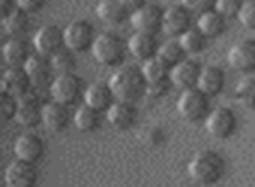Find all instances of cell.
<instances>
[{
  "label": "cell",
  "mask_w": 255,
  "mask_h": 187,
  "mask_svg": "<svg viewBox=\"0 0 255 187\" xmlns=\"http://www.w3.org/2000/svg\"><path fill=\"white\" fill-rule=\"evenodd\" d=\"M109 84L114 95L121 102L136 103L147 96V79L143 70L136 65H119L110 75Z\"/></svg>",
  "instance_id": "6da1fadb"
},
{
  "label": "cell",
  "mask_w": 255,
  "mask_h": 187,
  "mask_svg": "<svg viewBox=\"0 0 255 187\" xmlns=\"http://www.w3.org/2000/svg\"><path fill=\"white\" fill-rule=\"evenodd\" d=\"M227 163L222 154L217 151H199L189 163V175L196 184L201 186H215L226 177Z\"/></svg>",
  "instance_id": "7a4b0ae2"
},
{
  "label": "cell",
  "mask_w": 255,
  "mask_h": 187,
  "mask_svg": "<svg viewBox=\"0 0 255 187\" xmlns=\"http://www.w3.org/2000/svg\"><path fill=\"white\" fill-rule=\"evenodd\" d=\"M126 51L128 44L117 33L105 32L96 35L91 53L95 60L103 67H119V65H123Z\"/></svg>",
  "instance_id": "3957f363"
},
{
  "label": "cell",
  "mask_w": 255,
  "mask_h": 187,
  "mask_svg": "<svg viewBox=\"0 0 255 187\" xmlns=\"http://www.w3.org/2000/svg\"><path fill=\"white\" fill-rule=\"evenodd\" d=\"M210 96L199 88L184 89L182 95L178 96L177 109L178 114L189 123H199V121H206V117L212 112V105H210Z\"/></svg>",
  "instance_id": "277c9868"
},
{
  "label": "cell",
  "mask_w": 255,
  "mask_h": 187,
  "mask_svg": "<svg viewBox=\"0 0 255 187\" xmlns=\"http://www.w3.org/2000/svg\"><path fill=\"white\" fill-rule=\"evenodd\" d=\"M86 89H82V81L75 72H68V74H56L49 86V93L53 100L65 105H74L77 100L84 95Z\"/></svg>",
  "instance_id": "5b68a950"
},
{
  "label": "cell",
  "mask_w": 255,
  "mask_h": 187,
  "mask_svg": "<svg viewBox=\"0 0 255 187\" xmlns=\"http://www.w3.org/2000/svg\"><path fill=\"white\" fill-rule=\"evenodd\" d=\"M65 47L74 51L75 54L86 53L93 49L96 33L95 28L86 19H74L65 26Z\"/></svg>",
  "instance_id": "8992f818"
},
{
  "label": "cell",
  "mask_w": 255,
  "mask_h": 187,
  "mask_svg": "<svg viewBox=\"0 0 255 187\" xmlns=\"http://www.w3.org/2000/svg\"><path fill=\"white\" fill-rule=\"evenodd\" d=\"M205 128L210 137H213L215 140H226L233 137L236 131L238 117L229 107H217V109H212L210 116L206 117Z\"/></svg>",
  "instance_id": "52a82bcc"
},
{
  "label": "cell",
  "mask_w": 255,
  "mask_h": 187,
  "mask_svg": "<svg viewBox=\"0 0 255 187\" xmlns=\"http://www.w3.org/2000/svg\"><path fill=\"white\" fill-rule=\"evenodd\" d=\"M129 21H131L135 32L157 35V33L163 32L164 9L157 4H145L142 9L133 12Z\"/></svg>",
  "instance_id": "ba28073f"
},
{
  "label": "cell",
  "mask_w": 255,
  "mask_h": 187,
  "mask_svg": "<svg viewBox=\"0 0 255 187\" xmlns=\"http://www.w3.org/2000/svg\"><path fill=\"white\" fill-rule=\"evenodd\" d=\"M65 47V30L58 25H44L33 37V49L44 56H53Z\"/></svg>",
  "instance_id": "9c48e42d"
},
{
  "label": "cell",
  "mask_w": 255,
  "mask_h": 187,
  "mask_svg": "<svg viewBox=\"0 0 255 187\" xmlns=\"http://www.w3.org/2000/svg\"><path fill=\"white\" fill-rule=\"evenodd\" d=\"M227 61L240 74L255 72V39H243L234 44L229 49Z\"/></svg>",
  "instance_id": "30bf717a"
},
{
  "label": "cell",
  "mask_w": 255,
  "mask_h": 187,
  "mask_svg": "<svg viewBox=\"0 0 255 187\" xmlns=\"http://www.w3.org/2000/svg\"><path fill=\"white\" fill-rule=\"evenodd\" d=\"M192 14L194 12L189 11L184 4L171 5V7L164 9V21H163V32L170 37L178 39L184 35L189 28H192Z\"/></svg>",
  "instance_id": "8fae6325"
},
{
  "label": "cell",
  "mask_w": 255,
  "mask_h": 187,
  "mask_svg": "<svg viewBox=\"0 0 255 187\" xmlns=\"http://www.w3.org/2000/svg\"><path fill=\"white\" fill-rule=\"evenodd\" d=\"M5 186L7 187H33L39 179L35 163L25 159H14L5 170Z\"/></svg>",
  "instance_id": "7c38bea8"
},
{
  "label": "cell",
  "mask_w": 255,
  "mask_h": 187,
  "mask_svg": "<svg viewBox=\"0 0 255 187\" xmlns=\"http://www.w3.org/2000/svg\"><path fill=\"white\" fill-rule=\"evenodd\" d=\"M25 70H26V74H28L30 81H32V86L37 89L51 86V82H53V79H54L53 77L54 68H53V63H51V58L44 56V54L37 53V51L25 63Z\"/></svg>",
  "instance_id": "4fadbf2b"
},
{
  "label": "cell",
  "mask_w": 255,
  "mask_h": 187,
  "mask_svg": "<svg viewBox=\"0 0 255 187\" xmlns=\"http://www.w3.org/2000/svg\"><path fill=\"white\" fill-rule=\"evenodd\" d=\"M203 67L192 58H185L178 65L171 68V84L178 89H192L198 88L199 77H201Z\"/></svg>",
  "instance_id": "5bb4252c"
},
{
  "label": "cell",
  "mask_w": 255,
  "mask_h": 187,
  "mask_svg": "<svg viewBox=\"0 0 255 187\" xmlns=\"http://www.w3.org/2000/svg\"><path fill=\"white\" fill-rule=\"evenodd\" d=\"M159 40L157 35L152 33H142V32H135L131 35V39L128 40V51L131 53L133 58L140 61H147L150 58H156L159 53Z\"/></svg>",
  "instance_id": "9a60e30c"
},
{
  "label": "cell",
  "mask_w": 255,
  "mask_h": 187,
  "mask_svg": "<svg viewBox=\"0 0 255 187\" xmlns=\"http://www.w3.org/2000/svg\"><path fill=\"white\" fill-rule=\"evenodd\" d=\"M42 124L49 131H56V133L67 130V126L70 124V110H68V105L56 102V100L46 103L42 107Z\"/></svg>",
  "instance_id": "2e32d148"
},
{
  "label": "cell",
  "mask_w": 255,
  "mask_h": 187,
  "mask_svg": "<svg viewBox=\"0 0 255 187\" xmlns=\"http://www.w3.org/2000/svg\"><path fill=\"white\" fill-rule=\"evenodd\" d=\"M109 124L116 130H128L131 128L136 121V107L135 103H128L116 100L109 110L105 112Z\"/></svg>",
  "instance_id": "e0dca14e"
},
{
  "label": "cell",
  "mask_w": 255,
  "mask_h": 187,
  "mask_svg": "<svg viewBox=\"0 0 255 187\" xmlns=\"http://www.w3.org/2000/svg\"><path fill=\"white\" fill-rule=\"evenodd\" d=\"M116 100L117 98L109 82H93L84 91V103L95 107L96 110H100L103 114L112 107V103Z\"/></svg>",
  "instance_id": "ac0fdd59"
},
{
  "label": "cell",
  "mask_w": 255,
  "mask_h": 187,
  "mask_svg": "<svg viewBox=\"0 0 255 187\" xmlns=\"http://www.w3.org/2000/svg\"><path fill=\"white\" fill-rule=\"evenodd\" d=\"M16 158L30 163H37L44 156V142L35 133H23L14 142Z\"/></svg>",
  "instance_id": "d6986e66"
},
{
  "label": "cell",
  "mask_w": 255,
  "mask_h": 187,
  "mask_svg": "<svg viewBox=\"0 0 255 187\" xmlns=\"http://www.w3.org/2000/svg\"><path fill=\"white\" fill-rule=\"evenodd\" d=\"M96 14L105 25L119 26L124 25L128 19L131 18V12L124 7L121 0H100L96 5Z\"/></svg>",
  "instance_id": "ffe728a7"
},
{
  "label": "cell",
  "mask_w": 255,
  "mask_h": 187,
  "mask_svg": "<svg viewBox=\"0 0 255 187\" xmlns=\"http://www.w3.org/2000/svg\"><path fill=\"white\" fill-rule=\"evenodd\" d=\"M2 54L7 67H25L33 53L23 37H11L2 47Z\"/></svg>",
  "instance_id": "44dd1931"
},
{
  "label": "cell",
  "mask_w": 255,
  "mask_h": 187,
  "mask_svg": "<svg viewBox=\"0 0 255 187\" xmlns=\"http://www.w3.org/2000/svg\"><path fill=\"white\" fill-rule=\"evenodd\" d=\"M30 88H33V86L25 67H7V70L4 72V77H2V91L19 96Z\"/></svg>",
  "instance_id": "7402d4cb"
},
{
  "label": "cell",
  "mask_w": 255,
  "mask_h": 187,
  "mask_svg": "<svg viewBox=\"0 0 255 187\" xmlns=\"http://www.w3.org/2000/svg\"><path fill=\"white\" fill-rule=\"evenodd\" d=\"M224 86H226V74H224L222 68L215 67V65L203 67L198 84V88L201 91H205L210 98H213V96H219L224 91Z\"/></svg>",
  "instance_id": "603a6c76"
},
{
  "label": "cell",
  "mask_w": 255,
  "mask_h": 187,
  "mask_svg": "<svg viewBox=\"0 0 255 187\" xmlns=\"http://www.w3.org/2000/svg\"><path fill=\"white\" fill-rule=\"evenodd\" d=\"M142 70H143V75H145L147 84L149 86L171 82V67L168 63H164L159 56L143 61Z\"/></svg>",
  "instance_id": "cb8c5ba5"
},
{
  "label": "cell",
  "mask_w": 255,
  "mask_h": 187,
  "mask_svg": "<svg viewBox=\"0 0 255 187\" xmlns=\"http://www.w3.org/2000/svg\"><path fill=\"white\" fill-rule=\"evenodd\" d=\"M198 26L210 39H215V37L222 35L226 32L227 18L220 11H217V9H210V11L198 16Z\"/></svg>",
  "instance_id": "d4e9b609"
},
{
  "label": "cell",
  "mask_w": 255,
  "mask_h": 187,
  "mask_svg": "<svg viewBox=\"0 0 255 187\" xmlns=\"http://www.w3.org/2000/svg\"><path fill=\"white\" fill-rule=\"evenodd\" d=\"M102 114L100 110H96L95 107L82 103L74 114V123L77 126V130L84 131V133H93L100 128L102 124Z\"/></svg>",
  "instance_id": "484cf974"
},
{
  "label": "cell",
  "mask_w": 255,
  "mask_h": 187,
  "mask_svg": "<svg viewBox=\"0 0 255 187\" xmlns=\"http://www.w3.org/2000/svg\"><path fill=\"white\" fill-rule=\"evenodd\" d=\"M28 12L23 9L16 7L11 14L2 18V26H4L5 33L11 37H23L30 30V18Z\"/></svg>",
  "instance_id": "4316f807"
},
{
  "label": "cell",
  "mask_w": 255,
  "mask_h": 187,
  "mask_svg": "<svg viewBox=\"0 0 255 187\" xmlns=\"http://www.w3.org/2000/svg\"><path fill=\"white\" fill-rule=\"evenodd\" d=\"M178 39H180L185 53H187L189 56H194V54H199V53L205 51L210 37L206 35V33L203 32L198 25H196V26H192V28H189L187 32H185L184 35L178 37Z\"/></svg>",
  "instance_id": "83f0119b"
},
{
  "label": "cell",
  "mask_w": 255,
  "mask_h": 187,
  "mask_svg": "<svg viewBox=\"0 0 255 187\" xmlns=\"http://www.w3.org/2000/svg\"><path fill=\"white\" fill-rule=\"evenodd\" d=\"M157 56H159L164 63H168L171 68H173L175 65H178L180 61H184L185 58H189V54L185 53L180 39L171 37L170 40H166V42H163L159 46V53H157Z\"/></svg>",
  "instance_id": "f1b7e54d"
},
{
  "label": "cell",
  "mask_w": 255,
  "mask_h": 187,
  "mask_svg": "<svg viewBox=\"0 0 255 187\" xmlns=\"http://www.w3.org/2000/svg\"><path fill=\"white\" fill-rule=\"evenodd\" d=\"M14 121L21 128H26V130H33L39 124H42V107H40V103L19 105Z\"/></svg>",
  "instance_id": "f546056e"
},
{
  "label": "cell",
  "mask_w": 255,
  "mask_h": 187,
  "mask_svg": "<svg viewBox=\"0 0 255 187\" xmlns=\"http://www.w3.org/2000/svg\"><path fill=\"white\" fill-rule=\"evenodd\" d=\"M234 96H236L247 109L255 110V77L245 75V77L236 84Z\"/></svg>",
  "instance_id": "4dcf8cb0"
},
{
  "label": "cell",
  "mask_w": 255,
  "mask_h": 187,
  "mask_svg": "<svg viewBox=\"0 0 255 187\" xmlns=\"http://www.w3.org/2000/svg\"><path fill=\"white\" fill-rule=\"evenodd\" d=\"M51 63H53L54 74H68V72H74L75 67H77L75 53L68 49V47H63L56 54H53L51 56Z\"/></svg>",
  "instance_id": "1f68e13d"
},
{
  "label": "cell",
  "mask_w": 255,
  "mask_h": 187,
  "mask_svg": "<svg viewBox=\"0 0 255 187\" xmlns=\"http://www.w3.org/2000/svg\"><path fill=\"white\" fill-rule=\"evenodd\" d=\"M238 19L247 30L255 32V0H245Z\"/></svg>",
  "instance_id": "d6a6232c"
},
{
  "label": "cell",
  "mask_w": 255,
  "mask_h": 187,
  "mask_svg": "<svg viewBox=\"0 0 255 187\" xmlns=\"http://www.w3.org/2000/svg\"><path fill=\"white\" fill-rule=\"evenodd\" d=\"M245 0H217L215 9L220 11L227 19L238 18L241 12V7H243Z\"/></svg>",
  "instance_id": "836d02e7"
},
{
  "label": "cell",
  "mask_w": 255,
  "mask_h": 187,
  "mask_svg": "<svg viewBox=\"0 0 255 187\" xmlns=\"http://www.w3.org/2000/svg\"><path fill=\"white\" fill-rule=\"evenodd\" d=\"M180 4H184L189 11H192L194 14H203V12L215 9L217 0H180Z\"/></svg>",
  "instance_id": "e575fe53"
},
{
  "label": "cell",
  "mask_w": 255,
  "mask_h": 187,
  "mask_svg": "<svg viewBox=\"0 0 255 187\" xmlns=\"http://www.w3.org/2000/svg\"><path fill=\"white\" fill-rule=\"evenodd\" d=\"M18 98L11 93L2 91V110H4V116L7 121H12L16 117V112H18Z\"/></svg>",
  "instance_id": "d590c367"
},
{
  "label": "cell",
  "mask_w": 255,
  "mask_h": 187,
  "mask_svg": "<svg viewBox=\"0 0 255 187\" xmlns=\"http://www.w3.org/2000/svg\"><path fill=\"white\" fill-rule=\"evenodd\" d=\"M16 2H18V7L26 11L28 14L39 12L46 5V0H16Z\"/></svg>",
  "instance_id": "8d00e7d4"
},
{
  "label": "cell",
  "mask_w": 255,
  "mask_h": 187,
  "mask_svg": "<svg viewBox=\"0 0 255 187\" xmlns=\"http://www.w3.org/2000/svg\"><path fill=\"white\" fill-rule=\"evenodd\" d=\"M170 86H173V84H171V82H166V84L149 86V88H147V96H149V98H154V100L163 98V96L168 93V89H170Z\"/></svg>",
  "instance_id": "74e56055"
},
{
  "label": "cell",
  "mask_w": 255,
  "mask_h": 187,
  "mask_svg": "<svg viewBox=\"0 0 255 187\" xmlns=\"http://www.w3.org/2000/svg\"><path fill=\"white\" fill-rule=\"evenodd\" d=\"M121 2H123L124 7H126L128 11L131 12V14L135 11H138V9H142L143 5L147 4V0H121Z\"/></svg>",
  "instance_id": "f35d334b"
},
{
  "label": "cell",
  "mask_w": 255,
  "mask_h": 187,
  "mask_svg": "<svg viewBox=\"0 0 255 187\" xmlns=\"http://www.w3.org/2000/svg\"><path fill=\"white\" fill-rule=\"evenodd\" d=\"M0 7H2V18H4L18 7V2L16 0H0Z\"/></svg>",
  "instance_id": "ab89813d"
}]
</instances>
